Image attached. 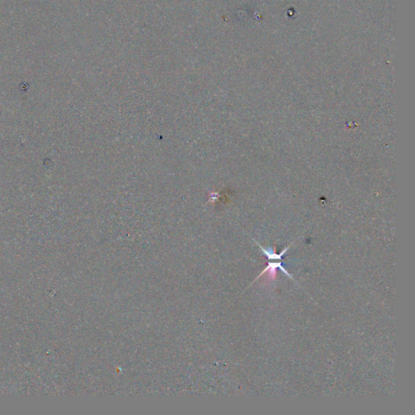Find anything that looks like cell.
I'll use <instances>...</instances> for the list:
<instances>
[{"label":"cell","instance_id":"6da1fadb","mask_svg":"<svg viewBox=\"0 0 415 415\" xmlns=\"http://www.w3.org/2000/svg\"><path fill=\"white\" fill-rule=\"evenodd\" d=\"M281 265H282L281 263H270V264L268 265V266L265 268V271H264V272H263L260 275V276H262V275L264 274V273H265V272H268V278H269V279L274 280L275 278H276V268H280L284 272V273H286V275H288V276H290V278H292V276L289 274L288 272H287V271L285 270L284 268L281 266Z\"/></svg>","mask_w":415,"mask_h":415}]
</instances>
